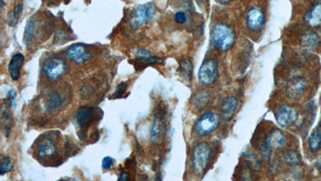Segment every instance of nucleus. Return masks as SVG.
<instances>
[{
  "label": "nucleus",
  "instance_id": "1",
  "mask_svg": "<svg viewBox=\"0 0 321 181\" xmlns=\"http://www.w3.org/2000/svg\"><path fill=\"white\" fill-rule=\"evenodd\" d=\"M211 39L213 46L217 50L226 52L233 46L236 40V34L230 25L224 23H218L212 28Z\"/></svg>",
  "mask_w": 321,
  "mask_h": 181
},
{
  "label": "nucleus",
  "instance_id": "2",
  "mask_svg": "<svg viewBox=\"0 0 321 181\" xmlns=\"http://www.w3.org/2000/svg\"><path fill=\"white\" fill-rule=\"evenodd\" d=\"M211 155L212 148L206 143H201L194 147L192 154V164L194 167V173L198 177L203 176L206 173Z\"/></svg>",
  "mask_w": 321,
  "mask_h": 181
},
{
  "label": "nucleus",
  "instance_id": "3",
  "mask_svg": "<svg viewBox=\"0 0 321 181\" xmlns=\"http://www.w3.org/2000/svg\"><path fill=\"white\" fill-rule=\"evenodd\" d=\"M156 13V6L153 2L138 6L130 14V25L134 29L141 28L145 23L149 22Z\"/></svg>",
  "mask_w": 321,
  "mask_h": 181
},
{
  "label": "nucleus",
  "instance_id": "4",
  "mask_svg": "<svg viewBox=\"0 0 321 181\" xmlns=\"http://www.w3.org/2000/svg\"><path fill=\"white\" fill-rule=\"evenodd\" d=\"M219 124V115L214 112L205 113L196 121L194 130L197 135L207 136L218 128Z\"/></svg>",
  "mask_w": 321,
  "mask_h": 181
},
{
  "label": "nucleus",
  "instance_id": "5",
  "mask_svg": "<svg viewBox=\"0 0 321 181\" xmlns=\"http://www.w3.org/2000/svg\"><path fill=\"white\" fill-rule=\"evenodd\" d=\"M66 63L62 58H51L47 59L43 64V72L50 81H55L66 73Z\"/></svg>",
  "mask_w": 321,
  "mask_h": 181
},
{
  "label": "nucleus",
  "instance_id": "6",
  "mask_svg": "<svg viewBox=\"0 0 321 181\" xmlns=\"http://www.w3.org/2000/svg\"><path fill=\"white\" fill-rule=\"evenodd\" d=\"M218 77V62L215 59H207L203 62L198 71V79L201 83L211 86Z\"/></svg>",
  "mask_w": 321,
  "mask_h": 181
},
{
  "label": "nucleus",
  "instance_id": "7",
  "mask_svg": "<svg viewBox=\"0 0 321 181\" xmlns=\"http://www.w3.org/2000/svg\"><path fill=\"white\" fill-rule=\"evenodd\" d=\"M298 117L299 113L297 109L290 105L282 106L275 115V120L281 127L293 126L298 120Z\"/></svg>",
  "mask_w": 321,
  "mask_h": 181
},
{
  "label": "nucleus",
  "instance_id": "8",
  "mask_svg": "<svg viewBox=\"0 0 321 181\" xmlns=\"http://www.w3.org/2000/svg\"><path fill=\"white\" fill-rule=\"evenodd\" d=\"M265 20L266 16L263 9L257 6L251 7L246 13V26L251 31H260L265 25Z\"/></svg>",
  "mask_w": 321,
  "mask_h": 181
},
{
  "label": "nucleus",
  "instance_id": "9",
  "mask_svg": "<svg viewBox=\"0 0 321 181\" xmlns=\"http://www.w3.org/2000/svg\"><path fill=\"white\" fill-rule=\"evenodd\" d=\"M307 87V82L301 77H295L288 81L287 83L286 93L288 98L292 100H298L304 95Z\"/></svg>",
  "mask_w": 321,
  "mask_h": 181
},
{
  "label": "nucleus",
  "instance_id": "10",
  "mask_svg": "<svg viewBox=\"0 0 321 181\" xmlns=\"http://www.w3.org/2000/svg\"><path fill=\"white\" fill-rule=\"evenodd\" d=\"M265 146L273 151L282 150L286 146L287 139L284 133L280 130H275L271 131L265 139Z\"/></svg>",
  "mask_w": 321,
  "mask_h": 181
},
{
  "label": "nucleus",
  "instance_id": "11",
  "mask_svg": "<svg viewBox=\"0 0 321 181\" xmlns=\"http://www.w3.org/2000/svg\"><path fill=\"white\" fill-rule=\"evenodd\" d=\"M58 148L56 144L53 139L47 138L44 139L37 148V155L43 160L53 159L57 155Z\"/></svg>",
  "mask_w": 321,
  "mask_h": 181
},
{
  "label": "nucleus",
  "instance_id": "12",
  "mask_svg": "<svg viewBox=\"0 0 321 181\" xmlns=\"http://www.w3.org/2000/svg\"><path fill=\"white\" fill-rule=\"evenodd\" d=\"M66 54L70 60L77 64H84L90 59V54L87 51V49L80 44H74L73 46L69 47Z\"/></svg>",
  "mask_w": 321,
  "mask_h": 181
},
{
  "label": "nucleus",
  "instance_id": "13",
  "mask_svg": "<svg viewBox=\"0 0 321 181\" xmlns=\"http://www.w3.org/2000/svg\"><path fill=\"white\" fill-rule=\"evenodd\" d=\"M238 100L233 96H229L222 100L221 104V116L226 121L232 120L238 107Z\"/></svg>",
  "mask_w": 321,
  "mask_h": 181
},
{
  "label": "nucleus",
  "instance_id": "14",
  "mask_svg": "<svg viewBox=\"0 0 321 181\" xmlns=\"http://www.w3.org/2000/svg\"><path fill=\"white\" fill-rule=\"evenodd\" d=\"M165 135V125L163 120L159 116L154 118L151 130H150V140L154 145L161 144Z\"/></svg>",
  "mask_w": 321,
  "mask_h": 181
},
{
  "label": "nucleus",
  "instance_id": "15",
  "mask_svg": "<svg viewBox=\"0 0 321 181\" xmlns=\"http://www.w3.org/2000/svg\"><path fill=\"white\" fill-rule=\"evenodd\" d=\"M304 20L310 28L316 29L321 25V1L315 4L306 13Z\"/></svg>",
  "mask_w": 321,
  "mask_h": 181
},
{
  "label": "nucleus",
  "instance_id": "16",
  "mask_svg": "<svg viewBox=\"0 0 321 181\" xmlns=\"http://www.w3.org/2000/svg\"><path fill=\"white\" fill-rule=\"evenodd\" d=\"M94 117V111L92 107L82 106L77 113V125L81 129L89 126Z\"/></svg>",
  "mask_w": 321,
  "mask_h": 181
},
{
  "label": "nucleus",
  "instance_id": "17",
  "mask_svg": "<svg viewBox=\"0 0 321 181\" xmlns=\"http://www.w3.org/2000/svg\"><path fill=\"white\" fill-rule=\"evenodd\" d=\"M25 62V56L21 53H17L13 56L9 62L8 71L11 79L13 81H18L20 79V69L22 68L23 64Z\"/></svg>",
  "mask_w": 321,
  "mask_h": 181
},
{
  "label": "nucleus",
  "instance_id": "18",
  "mask_svg": "<svg viewBox=\"0 0 321 181\" xmlns=\"http://www.w3.org/2000/svg\"><path fill=\"white\" fill-rule=\"evenodd\" d=\"M2 121L5 137L8 138L9 135L11 134V124H12V116H11V111L9 107V102L5 103L2 107Z\"/></svg>",
  "mask_w": 321,
  "mask_h": 181
},
{
  "label": "nucleus",
  "instance_id": "19",
  "mask_svg": "<svg viewBox=\"0 0 321 181\" xmlns=\"http://www.w3.org/2000/svg\"><path fill=\"white\" fill-rule=\"evenodd\" d=\"M64 102V99L62 97L60 93L58 91L53 92L47 99L46 104H45V109L48 113H52L53 111H55L62 106Z\"/></svg>",
  "mask_w": 321,
  "mask_h": 181
},
{
  "label": "nucleus",
  "instance_id": "20",
  "mask_svg": "<svg viewBox=\"0 0 321 181\" xmlns=\"http://www.w3.org/2000/svg\"><path fill=\"white\" fill-rule=\"evenodd\" d=\"M308 147L312 152H317L321 148V126H317L308 139Z\"/></svg>",
  "mask_w": 321,
  "mask_h": 181
},
{
  "label": "nucleus",
  "instance_id": "21",
  "mask_svg": "<svg viewBox=\"0 0 321 181\" xmlns=\"http://www.w3.org/2000/svg\"><path fill=\"white\" fill-rule=\"evenodd\" d=\"M244 160L249 169L252 171V172L259 173V172L262 170V163L254 153H245Z\"/></svg>",
  "mask_w": 321,
  "mask_h": 181
},
{
  "label": "nucleus",
  "instance_id": "22",
  "mask_svg": "<svg viewBox=\"0 0 321 181\" xmlns=\"http://www.w3.org/2000/svg\"><path fill=\"white\" fill-rule=\"evenodd\" d=\"M210 101V94L208 92L201 90L196 93L194 97V106L198 110H203L207 106Z\"/></svg>",
  "mask_w": 321,
  "mask_h": 181
},
{
  "label": "nucleus",
  "instance_id": "23",
  "mask_svg": "<svg viewBox=\"0 0 321 181\" xmlns=\"http://www.w3.org/2000/svg\"><path fill=\"white\" fill-rule=\"evenodd\" d=\"M319 36L314 32H308L302 36L300 43L303 46L313 49L319 44Z\"/></svg>",
  "mask_w": 321,
  "mask_h": 181
},
{
  "label": "nucleus",
  "instance_id": "24",
  "mask_svg": "<svg viewBox=\"0 0 321 181\" xmlns=\"http://www.w3.org/2000/svg\"><path fill=\"white\" fill-rule=\"evenodd\" d=\"M23 9H24V5L22 3H20L16 6V8L14 9V11H11V13H9L7 16V24L10 27H15L17 25L18 21L20 20V16L22 13Z\"/></svg>",
  "mask_w": 321,
  "mask_h": 181
},
{
  "label": "nucleus",
  "instance_id": "25",
  "mask_svg": "<svg viewBox=\"0 0 321 181\" xmlns=\"http://www.w3.org/2000/svg\"><path fill=\"white\" fill-rule=\"evenodd\" d=\"M284 162L289 166H296L301 161V157L297 151H289L284 157Z\"/></svg>",
  "mask_w": 321,
  "mask_h": 181
},
{
  "label": "nucleus",
  "instance_id": "26",
  "mask_svg": "<svg viewBox=\"0 0 321 181\" xmlns=\"http://www.w3.org/2000/svg\"><path fill=\"white\" fill-rule=\"evenodd\" d=\"M180 69L183 74L189 80H191L193 74V64L188 59H183L180 60Z\"/></svg>",
  "mask_w": 321,
  "mask_h": 181
},
{
  "label": "nucleus",
  "instance_id": "27",
  "mask_svg": "<svg viewBox=\"0 0 321 181\" xmlns=\"http://www.w3.org/2000/svg\"><path fill=\"white\" fill-rule=\"evenodd\" d=\"M14 165L11 161V159L9 156H6L3 158L1 162V168H0V174L1 176L10 173L13 170Z\"/></svg>",
  "mask_w": 321,
  "mask_h": 181
},
{
  "label": "nucleus",
  "instance_id": "28",
  "mask_svg": "<svg viewBox=\"0 0 321 181\" xmlns=\"http://www.w3.org/2000/svg\"><path fill=\"white\" fill-rule=\"evenodd\" d=\"M128 88V84L126 82H121L117 86L115 90L114 93L112 94V97L114 98H120L123 96L124 93H126V90Z\"/></svg>",
  "mask_w": 321,
  "mask_h": 181
},
{
  "label": "nucleus",
  "instance_id": "29",
  "mask_svg": "<svg viewBox=\"0 0 321 181\" xmlns=\"http://www.w3.org/2000/svg\"><path fill=\"white\" fill-rule=\"evenodd\" d=\"M114 165V160L109 156H106L102 159V167L103 170H109Z\"/></svg>",
  "mask_w": 321,
  "mask_h": 181
},
{
  "label": "nucleus",
  "instance_id": "30",
  "mask_svg": "<svg viewBox=\"0 0 321 181\" xmlns=\"http://www.w3.org/2000/svg\"><path fill=\"white\" fill-rule=\"evenodd\" d=\"M7 98L8 100L9 103L11 104V106L16 107V92L14 89L9 90L8 92L7 93Z\"/></svg>",
  "mask_w": 321,
  "mask_h": 181
},
{
  "label": "nucleus",
  "instance_id": "31",
  "mask_svg": "<svg viewBox=\"0 0 321 181\" xmlns=\"http://www.w3.org/2000/svg\"><path fill=\"white\" fill-rule=\"evenodd\" d=\"M136 56L137 60H141L142 59H145V58H150L152 55H151V53L147 49H139L136 51Z\"/></svg>",
  "mask_w": 321,
  "mask_h": 181
},
{
  "label": "nucleus",
  "instance_id": "32",
  "mask_svg": "<svg viewBox=\"0 0 321 181\" xmlns=\"http://www.w3.org/2000/svg\"><path fill=\"white\" fill-rule=\"evenodd\" d=\"M174 19H175V21L178 24H179V25H184L187 22V15L184 12H183V11H178V12L175 14Z\"/></svg>",
  "mask_w": 321,
  "mask_h": 181
},
{
  "label": "nucleus",
  "instance_id": "33",
  "mask_svg": "<svg viewBox=\"0 0 321 181\" xmlns=\"http://www.w3.org/2000/svg\"><path fill=\"white\" fill-rule=\"evenodd\" d=\"M260 152H261V155L264 157V159L269 160L270 158V154H271L272 151L268 147L265 146V144H264V146L260 149Z\"/></svg>",
  "mask_w": 321,
  "mask_h": 181
},
{
  "label": "nucleus",
  "instance_id": "34",
  "mask_svg": "<svg viewBox=\"0 0 321 181\" xmlns=\"http://www.w3.org/2000/svg\"><path fill=\"white\" fill-rule=\"evenodd\" d=\"M130 178V176L127 172H122V173L120 174V177H118V181H129Z\"/></svg>",
  "mask_w": 321,
  "mask_h": 181
},
{
  "label": "nucleus",
  "instance_id": "35",
  "mask_svg": "<svg viewBox=\"0 0 321 181\" xmlns=\"http://www.w3.org/2000/svg\"><path fill=\"white\" fill-rule=\"evenodd\" d=\"M316 166H317V170L319 171L320 173H321V157L317 160Z\"/></svg>",
  "mask_w": 321,
  "mask_h": 181
},
{
  "label": "nucleus",
  "instance_id": "36",
  "mask_svg": "<svg viewBox=\"0 0 321 181\" xmlns=\"http://www.w3.org/2000/svg\"><path fill=\"white\" fill-rule=\"evenodd\" d=\"M217 1L220 3H222V4H227L229 2H231V1H233V0H217Z\"/></svg>",
  "mask_w": 321,
  "mask_h": 181
},
{
  "label": "nucleus",
  "instance_id": "37",
  "mask_svg": "<svg viewBox=\"0 0 321 181\" xmlns=\"http://www.w3.org/2000/svg\"><path fill=\"white\" fill-rule=\"evenodd\" d=\"M0 2H1V9H2L4 6V2H3V0H0Z\"/></svg>",
  "mask_w": 321,
  "mask_h": 181
}]
</instances>
